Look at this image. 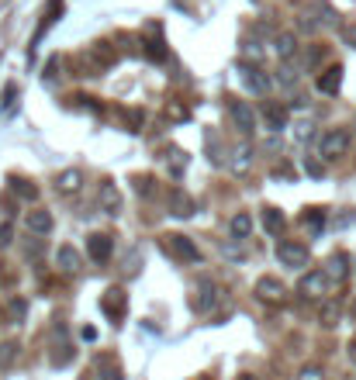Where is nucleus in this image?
<instances>
[{
  "label": "nucleus",
  "mask_w": 356,
  "mask_h": 380,
  "mask_svg": "<svg viewBox=\"0 0 356 380\" xmlns=\"http://www.w3.org/2000/svg\"><path fill=\"white\" fill-rule=\"evenodd\" d=\"M118 59V49L111 42H94L80 52V77H101L104 70H111Z\"/></svg>",
  "instance_id": "nucleus-1"
},
{
  "label": "nucleus",
  "mask_w": 356,
  "mask_h": 380,
  "mask_svg": "<svg viewBox=\"0 0 356 380\" xmlns=\"http://www.w3.org/2000/svg\"><path fill=\"white\" fill-rule=\"evenodd\" d=\"M159 249L170 256V259H177V263H201V249L194 246V239H187V235H180V232H166V235H159Z\"/></svg>",
  "instance_id": "nucleus-2"
},
{
  "label": "nucleus",
  "mask_w": 356,
  "mask_h": 380,
  "mask_svg": "<svg viewBox=\"0 0 356 380\" xmlns=\"http://www.w3.org/2000/svg\"><path fill=\"white\" fill-rule=\"evenodd\" d=\"M349 146H353V135H349V128L335 125V128H328V132L322 135V142H318V152H322V159H339V156H346V152H349Z\"/></svg>",
  "instance_id": "nucleus-3"
},
{
  "label": "nucleus",
  "mask_w": 356,
  "mask_h": 380,
  "mask_svg": "<svg viewBox=\"0 0 356 380\" xmlns=\"http://www.w3.org/2000/svg\"><path fill=\"white\" fill-rule=\"evenodd\" d=\"M225 111H228L232 125H235L242 135H249V132L256 128V111H253V104H249V101H239V97H225Z\"/></svg>",
  "instance_id": "nucleus-4"
},
{
  "label": "nucleus",
  "mask_w": 356,
  "mask_h": 380,
  "mask_svg": "<svg viewBox=\"0 0 356 380\" xmlns=\"http://www.w3.org/2000/svg\"><path fill=\"white\" fill-rule=\"evenodd\" d=\"M218 297H221V290H218V283L211 280V277H201L197 280V287H194V297H190V308L197 311V314H208L215 304H218Z\"/></svg>",
  "instance_id": "nucleus-5"
},
{
  "label": "nucleus",
  "mask_w": 356,
  "mask_h": 380,
  "mask_svg": "<svg viewBox=\"0 0 356 380\" xmlns=\"http://www.w3.org/2000/svg\"><path fill=\"white\" fill-rule=\"evenodd\" d=\"M235 70H239V80H242V87H246L249 94H256V97H266V94H270V77H266L256 63H253V66H249V63H239Z\"/></svg>",
  "instance_id": "nucleus-6"
},
{
  "label": "nucleus",
  "mask_w": 356,
  "mask_h": 380,
  "mask_svg": "<svg viewBox=\"0 0 356 380\" xmlns=\"http://www.w3.org/2000/svg\"><path fill=\"white\" fill-rule=\"evenodd\" d=\"M297 294H301L304 301H322V297L328 294V277H325V270H308V273L297 280Z\"/></svg>",
  "instance_id": "nucleus-7"
},
{
  "label": "nucleus",
  "mask_w": 356,
  "mask_h": 380,
  "mask_svg": "<svg viewBox=\"0 0 356 380\" xmlns=\"http://www.w3.org/2000/svg\"><path fill=\"white\" fill-rule=\"evenodd\" d=\"M277 259L290 270H304L308 266V246L294 242V239H284V242H277Z\"/></svg>",
  "instance_id": "nucleus-8"
},
{
  "label": "nucleus",
  "mask_w": 356,
  "mask_h": 380,
  "mask_svg": "<svg viewBox=\"0 0 356 380\" xmlns=\"http://www.w3.org/2000/svg\"><path fill=\"white\" fill-rule=\"evenodd\" d=\"M101 311H104L111 321H121V318L128 314V294H125V287H108L104 297H101Z\"/></svg>",
  "instance_id": "nucleus-9"
},
{
  "label": "nucleus",
  "mask_w": 356,
  "mask_h": 380,
  "mask_svg": "<svg viewBox=\"0 0 356 380\" xmlns=\"http://www.w3.org/2000/svg\"><path fill=\"white\" fill-rule=\"evenodd\" d=\"M253 294H256L263 304H284V301H287V287H284L277 277H259L256 287H253Z\"/></svg>",
  "instance_id": "nucleus-10"
},
{
  "label": "nucleus",
  "mask_w": 356,
  "mask_h": 380,
  "mask_svg": "<svg viewBox=\"0 0 356 380\" xmlns=\"http://www.w3.org/2000/svg\"><path fill=\"white\" fill-rule=\"evenodd\" d=\"M166 208H170V214H177V218H190V214L197 211V201H194L184 187H170V190H166Z\"/></svg>",
  "instance_id": "nucleus-11"
},
{
  "label": "nucleus",
  "mask_w": 356,
  "mask_h": 380,
  "mask_svg": "<svg viewBox=\"0 0 356 380\" xmlns=\"http://www.w3.org/2000/svg\"><path fill=\"white\" fill-rule=\"evenodd\" d=\"M52 225H56V218H52L49 208H32V211L25 214V228H28V235H49Z\"/></svg>",
  "instance_id": "nucleus-12"
},
{
  "label": "nucleus",
  "mask_w": 356,
  "mask_h": 380,
  "mask_svg": "<svg viewBox=\"0 0 356 380\" xmlns=\"http://www.w3.org/2000/svg\"><path fill=\"white\" fill-rule=\"evenodd\" d=\"M87 256H90L94 263H108V259L115 256V239L104 235V232L90 235V239H87Z\"/></svg>",
  "instance_id": "nucleus-13"
},
{
  "label": "nucleus",
  "mask_w": 356,
  "mask_h": 380,
  "mask_svg": "<svg viewBox=\"0 0 356 380\" xmlns=\"http://www.w3.org/2000/svg\"><path fill=\"white\" fill-rule=\"evenodd\" d=\"M325 277H328V283H346V277H349V256L342 249H335L325 259Z\"/></svg>",
  "instance_id": "nucleus-14"
},
{
  "label": "nucleus",
  "mask_w": 356,
  "mask_h": 380,
  "mask_svg": "<svg viewBox=\"0 0 356 380\" xmlns=\"http://www.w3.org/2000/svg\"><path fill=\"white\" fill-rule=\"evenodd\" d=\"M97 204H101L104 214H118V211H121V194H118V187H115L111 180H101V187H97Z\"/></svg>",
  "instance_id": "nucleus-15"
},
{
  "label": "nucleus",
  "mask_w": 356,
  "mask_h": 380,
  "mask_svg": "<svg viewBox=\"0 0 356 380\" xmlns=\"http://www.w3.org/2000/svg\"><path fill=\"white\" fill-rule=\"evenodd\" d=\"M80 187H83V170H77V166H70V170H63V173L56 177V190H59L63 197L80 194Z\"/></svg>",
  "instance_id": "nucleus-16"
},
{
  "label": "nucleus",
  "mask_w": 356,
  "mask_h": 380,
  "mask_svg": "<svg viewBox=\"0 0 356 380\" xmlns=\"http://www.w3.org/2000/svg\"><path fill=\"white\" fill-rule=\"evenodd\" d=\"M273 52H277L280 63H294L297 59V39L290 32H277L273 35Z\"/></svg>",
  "instance_id": "nucleus-17"
},
{
  "label": "nucleus",
  "mask_w": 356,
  "mask_h": 380,
  "mask_svg": "<svg viewBox=\"0 0 356 380\" xmlns=\"http://www.w3.org/2000/svg\"><path fill=\"white\" fill-rule=\"evenodd\" d=\"M263 125H266V132H280V128H287V108L277 104V101L263 104Z\"/></svg>",
  "instance_id": "nucleus-18"
},
{
  "label": "nucleus",
  "mask_w": 356,
  "mask_h": 380,
  "mask_svg": "<svg viewBox=\"0 0 356 380\" xmlns=\"http://www.w3.org/2000/svg\"><path fill=\"white\" fill-rule=\"evenodd\" d=\"M228 170H232V173H239V177L253 170V146H249V142H239V146L232 149V159H228Z\"/></svg>",
  "instance_id": "nucleus-19"
},
{
  "label": "nucleus",
  "mask_w": 356,
  "mask_h": 380,
  "mask_svg": "<svg viewBox=\"0 0 356 380\" xmlns=\"http://www.w3.org/2000/svg\"><path fill=\"white\" fill-rule=\"evenodd\" d=\"M56 270L66 273V277L80 273V252H77L73 246H59V249H56Z\"/></svg>",
  "instance_id": "nucleus-20"
},
{
  "label": "nucleus",
  "mask_w": 356,
  "mask_h": 380,
  "mask_svg": "<svg viewBox=\"0 0 356 380\" xmlns=\"http://www.w3.org/2000/svg\"><path fill=\"white\" fill-rule=\"evenodd\" d=\"M0 314H4L8 325L18 328V325L28 318V301H25V297H8V301H4V311H0Z\"/></svg>",
  "instance_id": "nucleus-21"
},
{
  "label": "nucleus",
  "mask_w": 356,
  "mask_h": 380,
  "mask_svg": "<svg viewBox=\"0 0 356 380\" xmlns=\"http://www.w3.org/2000/svg\"><path fill=\"white\" fill-rule=\"evenodd\" d=\"M339 87H342V66H339V63L318 73V90H322V94L332 97V94H339Z\"/></svg>",
  "instance_id": "nucleus-22"
},
{
  "label": "nucleus",
  "mask_w": 356,
  "mask_h": 380,
  "mask_svg": "<svg viewBox=\"0 0 356 380\" xmlns=\"http://www.w3.org/2000/svg\"><path fill=\"white\" fill-rule=\"evenodd\" d=\"M228 235H232L235 242H246V239L253 235V214H249V211L232 214V221H228Z\"/></svg>",
  "instance_id": "nucleus-23"
},
{
  "label": "nucleus",
  "mask_w": 356,
  "mask_h": 380,
  "mask_svg": "<svg viewBox=\"0 0 356 380\" xmlns=\"http://www.w3.org/2000/svg\"><path fill=\"white\" fill-rule=\"evenodd\" d=\"M97 377H101V380H125L121 363H118L115 356H97Z\"/></svg>",
  "instance_id": "nucleus-24"
},
{
  "label": "nucleus",
  "mask_w": 356,
  "mask_h": 380,
  "mask_svg": "<svg viewBox=\"0 0 356 380\" xmlns=\"http://www.w3.org/2000/svg\"><path fill=\"white\" fill-rule=\"evenodd\" d=\"M8 183H11V194H14V197H21V201H39V187H35L32 180H25V177H11Z\"/></svg>",
  "instance_id": "nucleus-25"
},
{
  "label": "nucleus",
  "mask_w": 356,
  "mask_h": 380,
  "mask_svg": "<svg viewBox=\"0 0 356 380\" xmlns=\"http://www.w3.org/2000/svg\"><path fill=\"white\" fill-rule=\"evenodd\" d=\"M301 225H304L311 235H322V228H325V211H322V208H304Z\"/></svg>",
  "instance_id": "nucleus-26"
},
{
  "label": "nucleus",
  "mask_w": 356,
  "mask_h": 380,
  "mask_svg": "<svg viewBox=\"0 0 356 380\" xmlns=\"http://www.w3.org/2000/svg\"><path fill=\"white\" fill-rule=\"evenodd\" d=\"M132 183H135V194H139L142 201H152V197L159 194V187H156V177H152V173H142V177H135Z\"/></svg>",
  "instance_id": "nucleus-27"
},
{
  "label": "nucleus",
  "mask_w": 356,
  "mask_h": 380,
  "mask_svg": "<svg viewBox=\"0 0 356 380\" xmlns=\"http://www.w3.org/2000/svg\"><path fill=\"white\" fill-rule=\"evenodd\" d=\"M142 52L152 59V63H163L166 59V46H163V39H159V32L152 28V39L149 42H142Z\"/></svg>",
  "instance_id": "nucleus-28"
},
{
  "label": "nucleus",
  "mask_w": 356,
  "mask_h": 380,
  "mask_svg": "<svg viewBox=\"0 0 356 380\" xmlns=\"http://www.w3.org/2000/svg\"><path fill=\"white\" fill-rule=\"evenodd\" d=\"M297 80H301L297 66H294V63H280V70H277V83H280L284 90H294V87H297Z\"/></svg>",
  "instance_id": "nucleus-29"
},
{
  "label": "nucleus",
  "mask_w": 356,
  "mask_h": 380,
  "mask_svg": "<svg viewBox=\"0 0 356 380\" xmlns=\"http://www.w3.org/2000/svg\"><path fill=\"white\" fill-rule=\"evenodd\" d=\"M163 159H166V170H170L173 177H184V170H187V156H184V149H166Z\"/></svg>",
  "instance_id": "nucleus-30"
},
{
  "label": "nucleus",
  "mask_w": 356,
  "mask_h": 380,
  "mask_svg": "<svg viewBox=\"0 0 356 380\" xmlns=\"http://www.w3.org/2000/svg\"><path fill=\"white\" fill-rule=\"evenodd\" d=\"M284 214H280V208H263V228L270 232V235H280L284 232Z\"/></svg>",
  "instance_id": "nucleus-31"
},
{
  "label": "nucleus",
  "mask_w": 356,
  "mask_h": 380,
  "mask_svg": "<svg viewBox=\"0 0 356 380\" xmlns=\"http://www.w3.org/2000/svg\"><path fill=\"white\" fill-rule=\"evenodd\" d=\"M59 14H63V0H49V4H46V14H42V25H39V35H35V42L49 32V25H52Z\"/></svg>",
  "instance_id": "nucleus-32"
},
{
  "label": "nucleus",
  "mask_w": 356,
  "mask_h": 380,
  "mask_svg": "<svg viewBox=\"0 0 356 380\" xmlns=\"http://www.w3.org/2000/svg\"><path fill=\"white\" fill-rule=\"evenodd\" d=\"M121 118H125V128L128 132H142V125H146V111H139V108L121 111Z\"/></svg>",
  "instance_id": "nucleus-33"
},
{
  "label": "nucleus",
  "mask_w": 356,
  "mask_h": 380,
  "mask_svg": "<svg viewBox=\"0 0 356 380\" xmlns=\"http://www.w3.org/2000/svg\"><path fill=\"white\" fill-rule=\"evenodd\" d=\"M73 356H77V349H73L70 342H63V346H56V349H52V366H70V363H73Z\"/></svg>",
  "instance_id": "nucleus-34"
},
{
  "label": "nucleus",
  "mask_w": 356,
  "mask_h": 380,
  "mask_svg": "<svg viewBox=\"0 0 356 380\" xmlns=\"http://www.w3.org/2000/svg\"><path fill=\"white\" fill-rule=\"evenodd\" d=\"M297 380H325V370L318 363H308V366L297 370Z\"/></svg>",
  "instance_id": "nucleus-35"
},
{
  "label": "nucleus",
  "mask_w": 356,
  "mask_h": 380,
  "mask_svg": "<svg viewBox=\"0 0 356 380\" xmlns=\"http://www.w3.org/2000/svg\"><path fill=\"white\" fill-rule=\"evenodd\" d=\"M14 359H18V346L8 342L4 349H0V366H14Z\"/></svg>",
  "instance_id": "nucleus-36"
},
{
  "label": "nucleus",
  "mask_w": 356,
  "mask_h": 380,
  "mask_svg": "<svg viewBox=\"0 0 356 380\" xmlns=\"http://www.w3.org/2000/svg\"><path fill=\"white\" fill-rule=\"evenodd\" d=\"M42 249H46V246H42V235H32V242L25 246V256H28V259H39Z\"/></svg>",
  "instance_id": "nucleus-37"
},
{
  "label": "nucleus",
  "mask_w": 356,
  "mask_h": 380,
  "mask_svg": "<svg viewBox=\"0 0 356 380\" xmlns=\"http://www.w3.org/2000/svg\"><path fill=\"white\" fill-rule=\"evenodd\" d=\"M304 173H308V177H325V166H322L318 159H311V156H304Z\"/></svg>",
  "instance_id": "nucleus-38"
},
{
  "label": "nucleus",
  "mask_w": 356,
  "mask_h": 380,
  "mask_svg": "<svg viewBox=\"0 0 356 380\" xmlns=\"http://www.w3.org/2000/svg\"><path fill=\"white\" fill-rule=\"evenodd\" d=\"M335 321H339V308H335V304H325V308H322V325L332 328Z\"/></svg>",
  "instance_id": "nucleus-39"
},
{
  "label": "nucleus",
  "mask_w": 356,
  "mask_h": 380,
  "mask_svg": "<svg viewBox=\"0 0 356 380\" xmlns=\"http://www.w3.org/2000/svg\"><path fill=\"white\" fill-rule=\"evenodd\" d=\"M294 128H297V132H294V139H297V142H308V139H311V128H315V125H311V121H297Z\"/></svg>",
  "instance_id": "nucleus-40"
},
{
  "label": "nucleus",
  "mask_w": 356,
  "mask_h": 380,
  "mask_svg": "<svg viewBox=\"0 0 356 380\" xmlns=\"http://www.w3.org/2000/svg\"><path fill=\"white\" fill-rule=\"evenodd\" d=\"M166 118H173V121H187V108H180V104H166Z\"/></svg>",
  "instance_id": "nucleus-41"
},
{
  "label": "nucleus",
  "mask_w": 356,
  "mask_h": 380,
  "mask_svg": "<svg viewBox=\"0 0 356 380\" xmlns=\"http://www.w3.org/2000/svg\"><path fill=\"white\" fill-rule=\"evenodd\" d=\"M342 42L356 49V21H349V25H342Z\"/></svg>",
  "instance_id": "nucleus-42"
},
{
  "label": "nucleus",
  "mask_w": 356,
  "mask_h": 380,
  "mask_svg": "<svg viewBox=\"0 0 356 380\" xmlns=\"http://www.w3.org/2000/svg\"><path fill=\"white\" fill-rule=\"evenodd\" d=\"M135 259H139V249H132V256L125 259V277H132V273H135Z\"/></svg>",
  "instance_id": "nucleus-43"
},
{
  "label": "nucleus",
  "mask_w": 356,
  "mask_h": 380,
  "mask_svg": "<svg viewBox=\"0 0 356 380\" xmlns=\"http://www.w3.org/2000/svg\"><path fill=\"white\" fill-rule=\"evenodd\" d=\"M80 339H83V342H94V339H97V328H94V325H83V328H80Z\"/></svg>",
  "instance_id": "nucleus-44"
},
{
  "label": "nucleus",
  "mask_w": 356,
  "mask_h": 380,
  "mask_svg": "<svg viewBox=\"0 0 356 380\" xmlns=\"http://www.w3.org/2000/svg\"><path fill=\"white\" fill-rule=\"evenodd\" d=\"M0 242H4V246L11 242V225H8V221H4V225H0Z\"/></svg>",
  "instance_id": "nucleus-45"
},
{
  "label": "nucleus",
  "mask_w": 356,
  "mask_h": 380,
  "mask_svg": "<svg viewBox=\"0 0 356 380\" xmlns=\"http://www.w3.org/2000/svg\"><path fill=\"white\" fill-rule=\"evenodd\" d=\"M349 359H353V363H356V339H353V342H349Z\"/></svg>",
  "instance_id": "nucleus-46"
},
{
  "label": "nucleus",
  "mask_w": 356,
  "mask_h": 380,
  "mask_svg": "<svg viewBox=\"0 0 356 380\" xmlns=\"http://www.w3.org/2000/svg\"><path fill=\"white\" fill-rule=\"evenodd\" d=\"M235 380H256V377H253V373H239Z\"/></svg>",
  "instance_id": "nucleus-47"
}]
</instances>
